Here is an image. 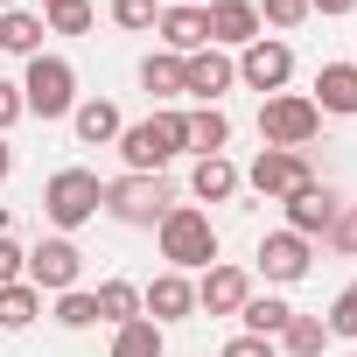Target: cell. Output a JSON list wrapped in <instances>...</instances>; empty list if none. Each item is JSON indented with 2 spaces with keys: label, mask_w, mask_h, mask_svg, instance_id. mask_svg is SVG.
I'll list each match as a JSON object with an SVG mask.
<instances>
[{
  "label": "cell",
  "mask_w": 357,
  "mask_h": 357,
  "mask_svg": "<svg viewBox=\"0 0 357 357\" xmlns=\"http://www.w3.org/2000/svg\"><path fill=\"white\" fill-rule=\"evenodd\" d=\"M22 105H29L36 119H70V112H77V70H70L63 56H29Z\"/></svg>",
  "instance_id": "5"
},
{
  "label": "cell",
  "mask_w": 357,
  "mask_h": 357,
  "mask_svg": "<svg viewBox=\"0 0 357 357\" xmlns=\"http://www.w3.org/2000/svg\"><path fill=\"white\" fill-rule=\"evenodd\" d=\"M238 322H245V336H280V329L294 322V308H287L280 294H252V301L238 308Z\"/></svg>",
  "instance_id": "23"
},
{
  "label": "cell",
  "mask_w": 357,
  "mask_h": 357,
  "mask_svg": "<svg viewBox=\"0 0 357 357\" xmlns=\"http://www.w3.org/2000/svg\"><path fill=\"white\" fill-rule=\"evenodd\" d=\"M308 183H315L308 154H287V147H266V154L245 168V190H252V197H266V204H287V197H301Z\"/></svg>",
  "instance_id": "7"
},
{
  "label": "cell",
  "mask_w": 357,
  "mask_h": 357,
  "mask_svg": "<svg viewBox=\"0 0 357 357\" xmlns=\"http://www.w3.org/2000/svg\"><path fill=\"white\" fill-rule=\"evenodd\" d=\"M245 301H252L245 266H204V280H197V308L204 315H238Z\"/></svg>",
  "instance_id": "15"
},
{
  "label": "cell",
  "mask_w": 357,
  "mask_h": 357,
  "mask_svg": "<svg viewBox=\"0 0 357 357\" xmlns=\"http://www.w3.org/2000/svg\"><path fill=\"white\" fill-rule=\"evenodd\" d=\"M43 15H29V8H8V15H0V50H8V56H43Z\"/></svg>",
  "instance_id": "21"
},
{
  "label": "cell",
  "mask_w": 357,
  "mask_h": 357,
  "mask_svg": "<svg viewBox=\"0 0 357 357\" xmlns=\"http://www.w3.org/2000/svg\"><path fill=\"white\" fill-rule=\"evenodd\" d=\"M36 315H43V287H29V280L0 287V329H29Z\"/></svg>",
  "instance_id": "24"
},
{
  "label": "cell",
  "mask_w": 357,
  "mask_h": 357,
  "mask_svg": "<svg viewBox=\"0 0 357 357\" xmlns=\"http://www.w3.org/2000/svg\"><path fill=\"white\" fill-rule=\"evenodd\" d=\"M329 336H357V280L336 294V308H329Z\"/></svg>",
  "instance_id": "32"
},
{
  "label": "cell",
  "mask_w": 357,
  "mask_h": 357,
  "mask_svg": "<svg viewBox=\"0 0 357 357\" xmlns=\"http://www.w3.org/2000/svg\"><path fill=\"white\" fill-rule=\"evenodd\" d=\"M70 126H77V140H84V147H105V140H119V133H126V119H119V105H112V98H77Z\"/></svg>",
  "instance_id": "19"
},
{
  "label": "cell",
  "mask_w": 357,
  "mask_h": 357,
  "mask_svg": "<svg viewBox=\"0 0 357 357\" xmlns=\"http://www.w3.org/2000/svg\"><path fill=\"white\" fill-rule=\"evenodd\" d=\"M287 77H294V50H287L280 36H259V43H245V50H238V84H252L259 98L287 91Z\"/></svg>",
  "instance_id": "8"
},
{
  "label": "cell",
  "mask_w": 357,
  "mask_h": 357,
  "mask_svg": "<svg viewBox=\"0 0 357 357\" xmlns=\"http://www.w3.org/2000/svg\"><path fill=\"white\" fill-rule=\"evenodd\" d=\"M225 140H231V119L218 112V105H197V112H183V147L204 161V154H225Z\"/></svg>",
  "instance_id": "20"
},
{
  "label": "cell",
  "mask_w": 357,
  "mask_h": 357,
  "mask_svg": "<svg viewBox=\"0 0 357 357\" xmlns=\"http://www.w3.org/2000/svg\"><path fill=\"white\" fill-rule=\"evenodd\" d=\"M252 259H259V273H266L273 287H294V280H301V273L315 266V245H308L301 231H266Z\"/></svg>",
  "instance_id": "10"
},
{
  "label": "cell",
  "mask_w": 357,
  "mask_h": 357,
  "mask_svg": "<svg viewBox=\"0 0 357 357\" xmlns=\"http://www.w3.org/2000/svg\"><path fill=\"white\" fill-rule=\"evenodd\" d=\"M231 84H238V63H231L225 50H197V56H183V98H197V105H218Z\"/></svg>",
  "instance_id": "11"
},
{
  "label": "cell",
  "mask_w": 357,
  "mask_h": 357,
  "mask_svg": "<svg viewBox=\"0 0 357 357\" xmlns=\"http://www.w3.org/2000/svg\"><path fill=\"white\" fill-rule=\"evenodd\" d=\"M350 8H357V0H308V15H329V22H343Z\"/></svg>",
  "instance_id": "37"
},
{
  "label": "cell",
  "mask_w": 357,
  "mask_h": 357,
  "mask_svg": "<svg viewBox=\"0 0 357 357\" xmlns=\"http://www.w3.org/2000/svg\"><path fill=\"white\" fill-rule=\"evenodd\" d=\"M140 84H147L154 98H183V56H168V50H154V56L140 63Z\"/></svg>",
  "instance_id": "27"
},
{
  "label": "cell",
  "mask_w": 357,
  "mask_h": 357,
  "mask_svg": "<svg viewBox=\"0 0 357 357\" xmlns=\"http://www.w3.org/2000/svg\"><path fill=\"white\" fill-rule=\"evenodd\" d=\"M119 154H126V175H161L175 154H183V112H154V119L126 126Z\"/></svg>",
  "instance_id": "4"
},
{
  "label": "cell",
  "mask_w": 357,
  "mask_h": 357,
  "mask_svg": "<svg viewBox=\"0 0 357 357\" xmlns=\"http://www.w3.org/2000/svg\"><path fill=\"white\" fill-rule=\"evenodd\" d=\"M105 211H112L119 225H133V231H154V225L175 211V197H168L161 175H119V183H105Z\"/></svg>",
  "instance_id": "6"
},
{
  "label": "cell",
  "mask_w": 357,
  "mask_h": 357,
  "mask_svg": "<svg viewBox=\"0 0 357 357\" xmlns=\"http://www.w3.org/2000/svg\"><path fill=\"white\" fill-rule=\"evenodd\" d=\"M175 8H211V0H175Z\"/></svg>",
  "instance_id": "39"
},
{
  "label": "cell",
  "mask_w": 357,
  "mask_h": 357,
  "mask_svg": "<svg viewBox=\"0 0 357 357\" xmlns=\"http://www.w3.org/2000/svg\"><path fill=\"white\" fill-rule=\"evenodd\" d=\"M77 273H84V252L56 231V238H43V245L29 252V273H22V280H29V287H43V294H70V287H77Z\"/></svg>",
  "instance_id": "9"
},
{
  "label": "cell",
  "mask_w": 357,
  "mask_h": 357,
  "mask_svg": "<svg viewBox=\"0 0 357 357\" xmlns=\"http://www.w3.org/2000/svg\"><path fill=\"white\" fill-rule=\"evenodd\" d=\"M161 259L175 266V273H204V266H218V225H211V211H197V204H175L161 225Z\"/></svg>",
  "instance_id": "1"
},
{
  "label": "cell",
  "mask_w": 357,
  "mask_h": 357,
  "mask_svg": "<svg viewBox=\"0 0 357 357\" xmlns=\"http://www.w3.org/2000/svg\"><path fill=\"white\" fill-rule=\"evenodd\" d=\"M252 8H259V29H301L308 22V0H252Z\"/></svg>",
  "instance_id": "29"
},
{
  "label": "cell",
  "mask_w": 357,
  "mask_h": 357,
  "mask_svg": "<svg viewBox=\"0 0 357 357\" xmlns=\"http://www.w3.org/2000/svg\"><path fill=\"white\" fill-rule=\"evenodd\" d=\"M315 133H322V112H315L308 91H273V98H259V140H266V147L301 154Z\"/></svg>",
  "instance_id": "3"
},
{
  "label": "cell",
  "mask_w": 357,
  "mask_h": 357,
  "mask_svg": "<svg viewBox=\"0 0 357 357\" xmlns=\"http://www.w3.org/2000/svg\"><path fill=\"white\" fill-rule=\"evenodd\" d=\"M154 36H161L168 56H197V50H211V22H204V8H161Z\"/></svg>",
  "instance_id": "16"
},
{
  "label": "cell",
  "mask_w": 357,
  "mask_h": 357,
  "mask_svg": "<svg viewBox=\"0 0 357 357\" xmlns=\"http://www.w3.org/2000/svg\"><path fill=\"white\" fill-rule=\"evenodd\" d=\"M140 315L161 322V329H168V322H183V315H197V287H190V273H175V266L154 273V280L140 287Z\"/></svg>",
  "instance_id": "13"
},
{
  "label": "cell",
  "mask_w": 357,
  "mask_h": 357,
  "mask_svg": "<svg viewBox=\"0 0 357 357\" xmlns=\"http://www.w3.org/2000/svg\"><path fill=\"white\" fill-rule=\"evenodd\" d=\"M336 218H343V197H336L329 183H308L301 197H287V231H301L308 245H315V238H329V231H336Z\"/></svg>",
  "instance_id": "12"
},
{
  "label": "cell",
  "mask_w": 357,
  "mask_h": 357,
  "mask_svg": "<svg viewBox=\"0 0 357 357\" xmlns=\"http://www.w3.org/2000/svg\"><path fill=\"white\" fill-rule=\"evenodd\" d=\"M161 350H168V336H161V322H147V315H133V322L112 329V357H161Z\"/></svg>",
  "instance_id": "22"
},
{
  "label": "cell",
  "mask_w": 357,
  "mask_h": 357,
  "mask_svg": "<svg viewBox=\"0 0 357 357\" xmlns=\"http://www.w3.org/2000/svg\"><path fill=\"white\" fill-rule=\"evenodd\" d=\"M238 190H245V175H238L231 154H204V161L190 168V197H197V204H225V197H238Z\"/></svg>",
  "instance_id": "17"
},
{
  "label": "cell",
  "mask_w": 357,
  "mask_h": 357,
  "mask_svg": "<svg viewBox=\"0 0 357 357\" xmlns=\"http://www.w3.org/2000/svg\"><path fill=\"white\" fill-rule=\"evenodd\" d=\"M91 301H98V322H112V329L140 315V287H133V280H98Z\"/></svg>",
  "instance_id": "25"
},
{
  "label": "cell",
  "mask_w": 357,
  "mask_h": 357,
  "mask_svg": "<svg viewBox=\"0 0 357 357\" xmlns=\"http://www.w3.org/2000/svg\"><path fill=\"white\" fill-rule=\"evenodd\" d=\"M22 112H29V105H22V84H8V77H0V133H8Z\"/></svg>",
  "instance_id": "35"
},
{
  "label": "cell",
  "mask_w": 357,
  "mask_h": 357,
  "mask_svg": "<svg viewBox=\"0 0 357 357\" xmlns=\"http://www.w3.org/2000/svg\"><path fill=\"white\" fill-rule=\"evenodd\" d=\"M56 322H63V329H91V322H98V301H91L84 287H70V294H56Z\"/></svg>",
  "instance_id": "30"
},
{
  "label": "cell",
  "mask_w": 357,
  "mask_h": 357,
  "mask_svg": "<svg viewBox=\"0 0 357 357\" xmlns=\"http://www.w3.org/2000/svg\"><path fill=\"white\" fill-rule=\"evenodd\" d=\"M315 112H336V119L357 112V63H322L315 70Z\"/></svg>",
  "instance_id": "18"
},
{
  "label": "cell",
  "mask_w": 357,
  "mask_h": 357,
  "mask_svg": "<svg viewBox=\"0 0 357 357\" xmlns=\"http://www.w3.org/2000/svg\"><path fill=\"white\" fill-rule=\"evenodd\" d=\"M280 350H287V357H322V350H329V322H315V315H294V322L280 329Z\"/></svg>",
  "instance_id": "26"
},
{
  "label": "cell",
  "mask_w": 357,
  "mask_h": 357,
  "mask_svg": "<svg viewBox=\"0 0 357 357\" xmlns=\"http://www.w3.org/2000/svg\"><path fill=\"white\" fill-rule=\"evenodd\" d=\"M15 175V147H8V133H0V183Z\"/></svg>",
  "instance_id": "38"
},
{
  "label": "cell",
  "mask_w": 357,
  "mask_h": 357,
  "mask_svg": "<svg viewBox=\"0 0 357 357\" xmlns=\"http://www.w3.org/2000/svg\"><path fill=\"white\" fill-rule=\"evenodd\" d=\"M112 22L140 36V29H154V22H161V0H112Z\"/></svg>",
  "instance_id": "31"
},
{
  "label": "cell",
  "mask_w": 357,
  "mask_h": 357,
  "mask_svg": "<svg viewBox=\"0 0 357 357\" xmlns=\"http://www.w3.org/2000/svg\"><path fill=\"white\" fill-rule=\"evenodd\" d=\"M204 22H211V50H245V43H259V8H252V0H211Z\"/></svg>",
  "instance_id": "14"
},
{
  "label": "cell",
  "mask_w": 357,
  "mask_h": 357,
  "mask_svg": "<svg viewBox=\"0 0 357 357\" xmlns=\"http://www.w3.org/2000/svg\"><path fill=\"white\" fill-rule=\"evenodd\" d=\"M8 8H22V0H0V15H8Z\"/></svg>",
  "instance_id": "40"
},
{
  "label": "cell",
  "mask_w": 357,
  "mask_h": 357,
  "mask_svg": "<svg viewBox=\"0 0 357 357\" xmlns=\"http://www.w3.org/2000/svg\"><path fill=\"white\" fill-rule=\"evenodd\" d=\"M50 8H63V0H43V15H50Z\"/></svg>",
  "instance_id": "41"
},
{
  "label": "cell",
  "mask_w": 357,
  "mask_h": 357,
  "mask_svg": "<svg viewBox=\"0 0 357 357\" xmlns=\"http://www.w3.org/2000/svg\"><path fill=\"white\" fill-rule=\"evenodd\" d=\"M91 22H98V15H91V0H63V8H50V15H43V29H50V36H84Z\"/></svg>",
  "instance_id": "28"
},
{
  "label": "cell",
  "mask_w": 357,
  "mask_h": 357,
  "mask_svg": "<svg viewBox=\"0 0 357 357\" xmlns=\"http://www.w3.org/2000/svg\"><path fill=\"white\" fill-rule=\"evenodd\" d=\"M22 273H29V252H22L8 231H0V287H8V280H22Z\"/></svg>",
  "instance_id": "33"
},
{
  "label": "cell",
  "mask_w": 357,
  "mask_h": 357,
  "mask_svg": "<svg viewBox=\"0 0 357 357\" xmlns=\"http://www.w3.org/2000/svg\"><path fill=\"white\" fill-rule=\"evenodd\" d=\"M225 357H280V343H273V336H231Z\"/></svg>",
  "instance_id": "34"
},
{
  "label": "cell",
  "mask_w": 357,
  "mask_h": 357,
  "mask_svg": "<svg viewBox=\"0 0 357 357\" xmlns=\"http://www.w3.org/2000/svg\"><path fill=\"white\" fill-rule=\"evenodd\" d=\"M98 211H105V183H98L91 168H56L50 183H43V218H50L63 238H70L84 218H98Z\"/></svg>",
  "instance_id": "2"
},
{
  "label": "cell",
  "mask_w": 357,
  "mask_h": 357,
  "mask_svg": "<svg viewBox=\"0 0 357 357\" xmlns=\"http://www.w3.org/2000/svg\"><path fill=\"white\" fill-rule=\"evenodd\" d=\"M329 238H336V245H343V252H350V259H357V211H343V218H336V231H329Z\"/></svg>",
  "instance_id": "36"
}]
</instances>
